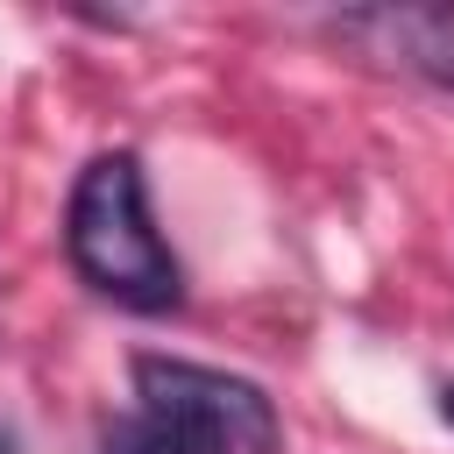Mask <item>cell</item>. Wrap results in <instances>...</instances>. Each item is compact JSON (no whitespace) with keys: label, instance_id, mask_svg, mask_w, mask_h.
<instances>
[{"label":"cell","instance_id":"1","mask_svg":"<svg viewBox=\"0 0 454 454\" xmlns=\"http://www.w3.org/2000/svg\"><path fill=\"white\" fill-rule=\"evenodd\" d=\"M64 248H71V270L128 312H177L184 305V270H177L170 241L156 234L149 184L128 149H99L78 170L71 206H64Z\"/></svg>","mask_w":454,"mask_h":454},{"label":"cell","instance_id":"2","mask_svg":"<svg viewBox=\"0 0 454 454\" xmlns=\"http://www.w3.org/2000/svg\"><path fill=\"white\" fill-rule=\"evenodd\" d=\"M135 397H142V411L199 426V433L227 440L234 454H277V404L248 376L177 362V355H135Z\"/></svg>","mask_w":454,"mask_h":454},{"label":"cell","instance_id":"3","mask_svg":"<svg viewBox=\"0 0 454 454\" xmlns=\"http://www.w3.org/2000/svg\"><path fill=\"white\" fill-rule=\"evenodd\" d=\"M362 57H383L440 92H454V0H419V7H355L333 21Z\"/></svg>","mask_w":454,"mask_h":454},{"label":"cell","instance_id":"4","mask_svg":"<svg viewBox=\"0 0 454 454\" xmlns=\"http://www.w3.org/2000/svg\"><path fill=\"white\" fill-rule=\"evenodd\" d=\"M99 454H234V447L213 440V433H199V426L135 411V419H114V426L99 433Z\"/></svg>","mask_w":454,"mask_h":454},{"label":"cell","instance_id":"5","mask_svg":"<svg viewBox=\"0 0 454 454\" xmlns=\"http://www.w3.org/2000/svg\"><path fill=\"white\" fill-rule=\"evenodd\" d=\"M440 419L454 426V383H440Z\"/></svg>","mask_w":454,"mask_h":454},{"label":"cell","instance_id":"6","mask_svg":"<svg viewBox=\"0 0 454 454\" xmlns=\"http://www.w3.org/2000/svg\"><path fill=\"white\" fill-rule=\"evenodd\" d=\"M0 454H14V440H7V433H0Z\"/></svg>","mask_w":454,"mask_h":454}]
</instances>
